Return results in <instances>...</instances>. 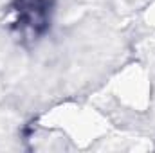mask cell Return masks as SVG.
<instances>
[{
  "mask_svg": "<svg viewBox=\"0 0 155 153\" xmlns=\"http://www.w3.org/2000/svg\"><path fill=\"white\" fill-rule=\"evenodd\" d=\"M16 24L24 33L40 36L49 25V0H16Z\"/></svg>",
  "mask_w": 155,
  "mask_h": 153,
  "instance_id": "obj_1",
  "label": "cell"
}]
</instances>
